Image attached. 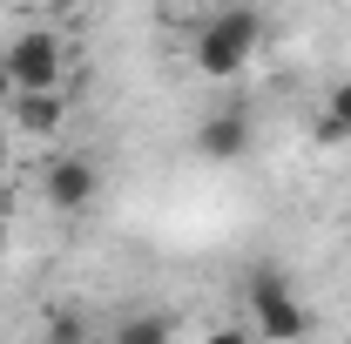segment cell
Masks as SVG:
<instances>
[{
    "instance_id": "1",
    "label": "cell",
    "mask_w": 351,
    "mask_h": 344,
    "mask_svg": "<svg viewBox=\"0 0 351 344\" xmlns=\"http://www.w3.org/2000/svg\"><path fill=\"white\" fill-rule=\"evenodd\" d=\"M257 47H263V14L250 0H230L196 27V75L203 82H237L257 61Z\"/></svg>"
},
{
    "instance_id": "2",
    "label": "cell",
    "mask_w": 351,
    "mask_h": 344,
    "mask_svg": "<svg viewBox=\"0 0 351 344\" xmlns=\"http://www.w3.org/2000/svg\"><path fill=\"white\" fill-rule=\"evenodd\" d=\"M243 310H250V331L270 338V344H298L311 331L304 297H298L291 270H277V263H257V270H250V284H243Z\"/></svg>"
},
{
    "instance_id": "3",
    "label": "cell",
    "mask_w": 351,
    "mask_h": 344,
    "mask_svg": "<svg viewBox=\"0 0 351 344\" xmlns=\"http://www.w3.org/2000/svg\"><path fill=\"white\" fill-rule=\"evenodd\" d=\"M0 68H7L14 95H54V88H61V75H68L61 34H54V27H27V34H14V41H7V54H0Z\"/></svg>"
},
{
    "instance_id": "4",
    "label": "cell",
    "mask_w": 351,
    "mask_h": 344,
    "mask_svg": "<svg viewBox=\"0 0 351 344\" xmlns=\"http://www.w3.org/2000/svg\"><path fill=\"white\" fill-rule=\"evenodd\" d=\"M41 196L54 203V210H88V203L101 196V169H95V156L61 149V156L47 162V175H41Z\"/></svg>"
},
{
    "instance_id": "5",
    "label": "cell",
    "mask_w": 351,
    "mask_h": 344,
    "mask_svg": "<svg viewBox=\"0 0 351 344\" xmlns=\"http://www.w3.org/2000/svg\"><path fill=\"white\" fill-rule=\"evenodd\" d=\"M250 142H257V129H250L243 108H217V115L196 122V156L203 162H237V156H250Z\"/></svg>"
},
{
    "instance_id": "6",
    "label": "cell",
    "mask_w": 351,
    "mask_h": 344,
    "mask_svg": "<svg viewBox=\"0 0 351 344\" xmlns=\"http://www.w3.org/2000/svg\"><path fill=\"white\" fill-rule=\"evenodd\" d=\"M7 108H14V122H21L27 135H54L61 122H68V101H61V88H54V95H14Z\"/></svg>"
},
{
    "instance_id": "7",
    "label": "cell",
    "mask_w": 351,
    "mask_h": 344,
    "mask_svg": "<svg viewBox=\"0 0 351 344\" xmlns=\"http://www.w3.org/2000/svg\"><path fill=\"white\" fill-rule=\"evenodd\" d=\"M108 344H176V324L162 310H129V317L108 331Z\"/></svg>"
},
{
    "instance_id": "8",
    "label": "cell",
    "mask_w": 351,
    "mask_h": 344,
    "mask_svg": "<svg viewBox=\"0 0 351 344\" xmlns=\"http://www.w3.org/2000/svg\"><path fill=\"white\" fill-rule=\"evenodd\" d=\"M317 142H331V149H338V142H351V82H338L331 88V95H324V115H317Z\"/></svg>"
},
{
    "instance_id": "9",
    "label": "cell",
    "mask_w": 351,
    "mask_h": 344,
    "mask_svg": "<svg viewBox=\"0 0 351 344\" xmlns=\"http://www.w3.org/2000/svg\"><path fill=\"white\" fill-rule=\"evenodd\" d=\"M47 344H88V324L75 310H54V317H47Z\"/></svg>"
},
{
    "instance_id": "10",
    "label": "cell",
    "mask_w": 351,
    "mask_h": 344,
    "mask_svg": "<svg viewBox=\"0 0 351 344\" xmlns=\"http://www.w3.org/2000/svg\"><path fill=\"white\" fill-rule=\"evenodd\" d=\"M203 344H257V331H243V324H217Z\"/></svg>"
},
{
    "instance_id": "11",
    "label": "cell",
    "mask_w": 351,
    "mask_h": 344,
    "mask_svg": "<svg viewBox=\"0 0 351 344\" xmlns=\"http://www.w3.org/2000/svg\"><path fill=\"white\" fill-rule=\"evenodd\" d=\"M14 250V223H7V210H0V257Z\"/></svg>"
},
{
    "instance_id": "12",
    "label": "cell",
    "mask_w": 351,
    "mask_h": 344,
    "mask_svg": "<svg viewBox=\"0 0 351 344\" xmlns=\"http://www.w3.org/2000/svg\"><path fill=\"white\" fill-rule=\"evenodd\" d=\"M47 7H54V14H75V7H82V0H47Z\"/></svg>"
},
{
    "instance_id": "13",
    "label": "cell",
    "mask_w": 351,
    "mask_h": 344,
    "mask_svg": "<svg viewBox=\"0 0 351 344\" xmlns=\"http://www.w3.org/2000/svg\"><path fill=\"white\" fill-rule=\"evenodd\" d=\"M0 101H14V82H7V68H0Z\"/></svg>"
}]
</instances>
